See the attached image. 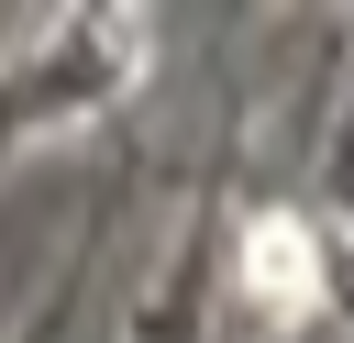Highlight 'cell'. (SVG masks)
Returning a JSON list of instances; mask_svg holds the SVG:
<instances>
[{"label": "cell", "instance_id": "1", "mask_svg": "<svg viewBox=\"0 0 354 343\" xmlns=\"http://www.w3.org/2000/svg\"><path fill=\"white\" fill-rule=\"evenodd\" d=\"M243 277H254V299H266V310H310L321 254H310V232H299V221H254V232H243Z\"/></svg>", "mask_w": 354, "mask_h": 343}]
</instances>
